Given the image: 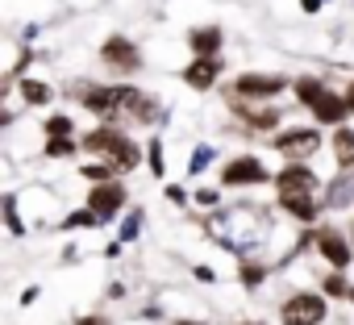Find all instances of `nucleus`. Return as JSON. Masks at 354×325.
<instances>
[{
    "instance_id": "3",
    "label": "nucleus",
    "mask_w": 354,
    "mask_h": 325,
    "mask_svg": "<svg viewBox=\"0 0 354 325\" xmlns=\"http://www.w3.org/2000/svg\"><path fill=\"white\" fill-rule=\"evenodd\" d=\"M296 96L317 113V121H325V125H333V121H342L346 113H350V104L342 100V96H333V92H325L317 80H296Z\"/></svg>"
},
{
    "instance_id": "24",
    "label": "nucleus",
    "mask_w": 354,
    "mask_h": 325,
    "mask_svg": "<svg viewBox=\"0 0 354 325\" xmlns=\"http://www.w3.org/2000/svg\"><path fill=\"white\" fill-rule=\"evenodd\" d=\"M5 217H9V230H13V234H21V230H26V225L17 221V201H13V196H5Z\"/></svg>"
},
{
    "instance_id": "29",
    "label": "nucleus",
    "mask_w": 354,
    "mask_h": 325,
    "mask_svg": "<svg viewBox=\"0 0 354 325\" xmlns=\"http://www.w3.org/2000/svg\"><path fill=\"white\" fill-rule=\"evenodd\" d=\"M300 5H304L308 13H317V9H321V0H300Z\"/></svg>"
},
{
    "instance_id": "8",
    "label": "nucleus",
    "mask_w": 354,
    "mask_h": 325,
    "mask_svg": "<svg viewBox=\"0 0 354 325\" xmlns=\"http://www.w3.org/2000/svg\"><path fill=\"white\" fill-rule=\"evenodd\" d=\"M313 242H317L321 259H325V263H333V271L350 267V259H354V254H350V246H346V238H342L337 230H329V225H325V230H317V238H313Z\"/></svg>"
},
{
    "instance_id": "23",
    "label": "nucleus",
    "mask_w": 354,
    "mask_h": 325,
    "mask_svg": "<svg viewBox=\"0 0 354 325\" xmlns=\"http://www.w3.org/2000/svg\"><path fill=\"white\" fill-rule=\"evenodd\" d=\"M263 275H267V271H263L259 263H246V267H242V284H246V288H259Z\"/></svg>"
},
{
    "instance_id": "22",
    "label": "nucleus",
    "mask_w": 354,
    "mask_h": 325,
    "mask_svg": "<svg viewBox=\"0 0 354 325\" xmlns=\"http://www.w3.org/2000/svg\"><path fill=\"white\" fill-rule=\"evenodd\" d=\"M46 133H50V138H71V121H67V117H50V121H46Z\"/></svg>"
},
{
    "instance_id": "17",
    "label": "nucleus",
    "mask_w": 354,
    "mask_h": 325,
    "mask_svg": "<svg viewBox=\"0 0 354 325\" xmlns=\"http://www.w3.org/2000/svg\"><path fill=\"white\" fill-rule=\"evenodd\" d=\"M88 225H100V213L96 209H80L67 217V230H88Z\"/></svg>"
},
{
    "instance_id": "26",
    "label": "nucleus",
    "mask_w": 354,
    "mask_h": 325,
    "mask_svg": "<svg viewBox=\"0 0 354 325\" xmlns=\"http://www.w3.org/2000/svg\"><path fill=\"white\" fill-rule=\"evenodd\" d=\"M142 234V213H133L129 221H125V230H121V242H129V238H138Z\"/></svg>"
},
{
    "instance_id": "4",
    "label": "nucleus",
    "mask_w": 354,
    "mask_h": 325,
    "mask_svg": "<svg viewBox=\"0 0 354 325\" xmlns=\"http://www.w3.org/2000/svg\"><path fill=\"white\" fill-rule=\"evenodd\" d=\"M325 321V300L313 292H300L283 300V325H321Z\"/></svg>"
},
{
    "instance_id": "5",
    "label": "nucleus",
    "mask_w": 354,
    "mask_h": 325,
    "mask_svg": "<svg viewBox=\"0 0 354 325\" xmlns=\"http://www.w3.org/2000/svg\"><path fill=\"white\" fill-rule=\"evenodd\" d=\"M267 180V167L254 158V154H242L234 162H225V171H221V184L225 188H242V184H263Z\"/></svg>"
},
{
    "instance_id": "28",
    "label": "nucleus",
    "mask_w": 354,
    "mask_h": 325,
    "mask_svg": "<svg viewBox=\"0 0 354 325\" xmlns=\"http://www.w3.org/2000/svg\"><path fill=\"white\" fill-rule=\"evenodd\" d=\"M75 325H104V321H100V317H80Z\"/></svg>"
},
{
    "instance_id": "2",
    "label": "nucleus",
    "mask_w": 354,
    "mask_h": 325,
    "mask_svg": "<svg viewBox=\"0 0 354 325\" xmlns=\"http://www.w3.org/2000/svg\"><path fill=\"white\" fill-rule=\"evenodd\" d=\"M138 96H142L138 88H84L80 92V100L100 117H129Z\"/></svg>"
},
{
    "instance_id": "6",
    "label": "nucleus",
    "mask_w": 354,
    "mask_h": 325,
    "mask_svg": "<svg viewBox=\"0 0 354 325\" xmlns=\"http://www.w3.org/2000/svg\"><path fill=\"white\" fill-rule=\"evenodd\" d=\"M283 92V75H238L234 80V96H246V100H271Z\"/></svg>"
},
{
    "instance_id": "13",
    "label": "nucleus",
    "mask_w": 354,
    "mask_h": 325,
    "mask_svg": "<svg viewBox=\"0 0 354 325\" xmlns=\"http://www.w3.org/2000/svg\"><path fill=\"white\" fill-rule=\"evenodd\" d=\"M279 205L296 217V221H313L317 217V205H313V192H279Z\"/></svg>"
},
{
    "instance_id": "7",
    "label": "nucleus",
    "mask_w": 354,
    "mask_h": 325,
    "mask_svg": "<svg viewBox=\"0 0 354 325\" xmlns=\"http://www.w3.org/2000/svg\"><path fill=\"white\" fill-rule=\"evenodd\" d=\"M317 146H321V133H317V129H292V133H279V138H275V150L288 154V158H296V162L308 158Z\"/></svg>"
},
{
    "instance_id": "21",
    "label": "nucleus",
    "mask_w": 354,
    "mask_h": 325,
    "mask_svg": "<svg viewBox=\"0 0 354 325\" xmlns=\"http://www.w3.org/2000/svg\"><path fill=\"white\" fill-rule=\"evenodd\" d=\"M209 162H213V150H209V146H196V154L188 158V171H205Z\"/></svg>"
},
{
    "instance_id": "18",
    "label": "nucleus",
    "mask_w": 354,
    "mask_h": 325,
    "mask_svg": "<svg viewBox=\"0 0 354 325\" xmlns=\"http://www.w3.org/2000/svg\"><path fill=\"white\" fill-rule=\"evenodd\" d=\"M113 171H117V167H113V162H104V158H100V162H88V167H84V176H88V180H96V184H104Z\"/></svg>"
},
{
    "instance_id": "33",
    "label": "nucleus",
    "mask_w": 354,
    "mask_h": 325,
    "mask_svg": "<svg viewBox=\"0 0 354 325\" xmlns=\"http://www.w3.org/2000/svg\"><path fill=\"white\" fill-rule=\"evenodd\" d=\"M350 300H354V288H350Z\"/></svg>"
},
{
    "instance_id": "9",
    "label": "nucleus",
    "mask_w": 354,
    "mask_h": 325,
    "mask_svg": "<svg viewBox=\"0 0 354 325\" xmlns=\"http://www.w3.org/2000/svg\"><path fill=\"white\" fill-rule=\"evenodd\" d=\"M100 55H104V63L117 67V71H138V67H142V55H138V46H133L129 38H109V42L100 46Z\"/></svg>"
},
{
    "instance_id": "19",
    "label": "nucleus",
    "mask_w": 354,
    "mask_h": 325,
    "mask_svg": "<svg viewBox=\"0 0 354 325\" xmlns=\"http://www.w3.org/2000/svg\"><path fill=\"white\" fill-rule=\"evenodd\" d=\"M350 192H354V184H350V180H337V184L329 188V196H325V201L337 209V205H346V201H350Z\"/></svg>"
},
{
    "instance_id": "12",
    "label": "nucleus",
    "mask_w": 354,
    "mask_h": 325,
    "mask_svg": "<svg viewBox=\"0 0 354 325\" xmlns=\"http://www.w3.org/2000/svg\"><path fill=\"white\" fill-rule=\"evenodd\" d=\"M217 71H221V55H209V59H196L188 71H184V84L188 88H213V80H217Z\"/></svg>"
},
{
    "instance_id": "27",
    "label": "nucleus",
    "mask_w": 354,
    "mask_h": 325,
    "mask_svg": "<svg viewBox=\"0 0 354 325\" xmlns=\"http://www.w3.org/2000/svg\"><path fill=\"white\" fill-rule=\"evenodd\" d=\"M146 154H150V171H154V176H162V158H158V154H162V142H150V150H146Z\"/></svg>"
},
{
    "instance_id": "30",
    "label": "nucleus",
    "mask_w": 354,
    "mask_h": 325,
    "mask_svg": "<svg viewBox=\"0 0 354 325\" xmlns=\"http://www.w3.org/2000/svg\"><path fill=\"white\" fill-rule=\"evenodd\" d=\"M346 104H350V113H354V84H350V92H346Z\"/></svg>"
},
{
    "instance_id": "25",
    "label": "nucleus",
    "mask_w": 354,
    "mask_h": 325,
    "mask_svg": "<svg viewBox=\"0 0 354 325\" xmlns=\"http://www.w3.org/2000/svg\"><path fill=\"white\" fill-rule=\"evenodd\" d=\"M325 292H329V296H350V284H346L342 275H329V279H325Z\"/></svg>"
},
{
    "instance_id": "14",
    "label": "nucleus",
    "mask_w": 354,
    "mask_h": 325,
    "mask_svg": "<svg viewBox=\"0 0 354 325\" xmlns=\"http://www.w3.org/2000/svg\"><path fill=\"white\" fill-rule=\"evenodd\" d=\"M188 42H192V50H196V59L221 55V30H217V26H209V30H192Z\"/></svg>"
},
{
    "instance_id": "32",
    "label": "nucleus",
    "mask_w": 354,
    "mask_h": 325,
    "mask_svg": "<svg viewBox=\"0 0 354 325\" xmlns=\"http://www.w3.org/2000/svg\"><path fill=\"white\" fill-rule=\"evenodd\" d=\"M242 325H254V321H242Z\"/></svg>"
},
{
    "instance_id": "31",
    "label": "nucleus",
    "mask_w": 354,
    "mask_h": 325,
    "mask_svg": "<svg viewBox=\"0 0 354 325\" xmlns=\"http://www.w3.org/2000/svg\"><path fill=\"white\" fill-rule=\"evenodd\" d=\"M175 325H201V321H175Z\"/></svg>"
},
{
    "instance_id": "20",
    "label": "nucleus",
    "mask_w": 354,
    "mask_h": 325,
    "mask_svg": "<svg viewBox=\"0 0 354 325\" xmlns=\"http://www.w3.org/2000/svg\"><path fill=\"white\" fill-rule=\"evenodd\" d=\"M46 154H50V158H63V154H75V142H71V138H50V142H46Z\"/></svg>"
},
{
    "instance_id": "16",
    "label": "nucleus",
    "mask_w": 354,
    "mask_h": 325,
    "mask_svg": "<svg viewBox=\"0 0 354 325\" xmlns=\"http://www.w3.org/2000/svg\"><path fill=\"white\" fill-rule=\"evenodd\" d=\"M21 96H26L30 104H46V100H50V88L38 84V80H26V84H21Z\"/></svg>"
},
{
    "instance_id": "15",
    "label": "nucleus",
    "mask_w": 354,
    "mask_h": 325,
    "mask_svg": "<svg viewBox=\"0 0 354 325\" xmlns=\"http://www.w3.org/2000/svg\"><path fill=\"white\" fill-rule=\"evenodd\" d=\"M333 154L342 167H354V129H333Z\"/></svg>"
},
{
    "instance_id": "11",
    "label": "nucleus",
    "mask_w": 354,
    "mask_h": 325,
    "mask_svg": "<svg viewBox=\"0 0 354 325\" xmlns=\"http://www.w3.org/2000/svg\"><path fill=\"white\" fill-rule=\"evenodd\" d=\"M275 188H279V192H317L321 184H317V176H313L308 167H300V162L292 158L288 167L275 176Z\"/></svg>"
},
{
    "instance_id": "1",
    "label": "nucleus",
    "mask_w": 354,
    "mask_h": 325,
    "mask_svg": "<svg viewBox=\"0 0 354 325\" xmlns=\"http://www.w3.org/2000/svg\"><path fill=\"white\" fill-rule=\"evenodd\" d=\"M84 150H88V154H100L104 162H113L117 171H129V167H138V146H133L125 133H117L113 125H104V129H92V133L84 138Z\"/></svg>"
},
{
    "instance_id": "10",
    "label": "nucleus",
    "mask_w": 354,
    "mask_h": 325,
    "mask_svg": "<svg viewBox=\"0 0 354 325\" xmlns=\"http://www.w3.org/2000/svg\"><path fill=\"white\" fill-rule=\"evenodd\" d=\"M121 205H125V188H121V184H96V188L88 192V209H96L100 221H109Z\"/></svg>"
}]
</instances>
